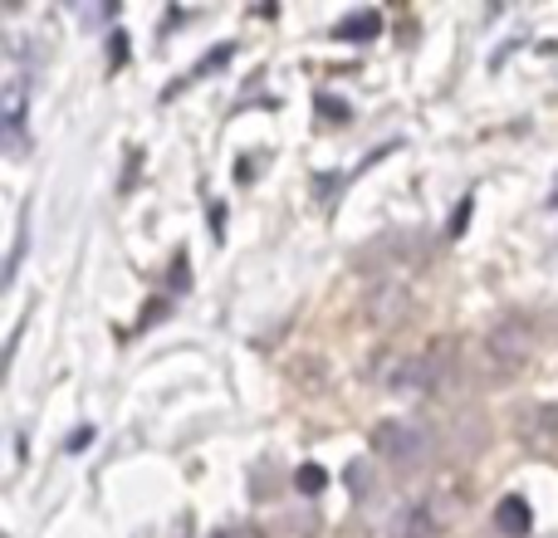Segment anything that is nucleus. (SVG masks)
<instances>
[{"instance_id":"nucleus-1","label":"nucleus","mask_w":558,"mask_h":538,"mask_svg":"<svg viewBox=\"0 0 558 538\" xmlns=\"http://www.w3.org/2000/svg\"><path fill=\"white\" fill-rule=\"evenodd\" d=\"M373 445H377V455H383V461L416 465V461H422V451H426V436L416 431V426H407V421H383L373 431Z\"/></svg>"},{"instance_id":"nucleus-2","label":"nucleus","mask_w":558,"mask_h":538,"mask_svg":"<svg viewBox=\"0 0 558 538\" xmlns=\"http://www.w3.org/2000/svg\"><path fill=\"white\" fill-rule=\"evenodd\" d=\"M495 524H500V534L524 538L534 529V514H530V504H524L520 494H510V500H500V510H495Z\"/></svg>"},{"instance_id":"nucleus-3","label":"nucleus","mask_w":558,"mask_h":538,"mask_svg":"<svg viewBox=\"0 0 558 538\" xmlns=\"http://www.w3.org/2000/svg\"><path fill=\"white\" fill-rule=\"evenodd\" d=\"M377 29H383V15L377 10H357V15H348L338 25V39H373Z\"/></svg>"},{"instance_id":"nucleus-4","label":"nucleus","mask_w":558,"mask_h":538,"mask_svg":"<svg viewBox=\"0 0 558 538\" xmlns=\"http://www.w3.org/2000/svg\"><path fill=\"white\" fill-rule=\"evenodd\" d=\"M5 123L10 133H20V123H25V78H10L5 88Z\"/></svg>"},{"instance_id":"nucleus-5","label":"nucleus","mask_w":558,"mask_h":538,"mask_svg":"<svg viewBox=\"0 0 558 538\" xmlns=\"http://www.w3.org/2000/svg\"><path fill=\"white\" fill-rule=\"evenodd\" d=\"M294 480H299V490H304V494H318V490H324V470H318V465H299Z\"/></svg>"},{"instance_id":"nucleus-6","label":"nucleus","mask_w":558,"mask_h":538,"mask_svg":"<svg viewBox=\"0 0 558 538\" xmlns=\"http://www.w3.org/2000/svg\"><path fill=\"white\" fill-rule=\"evenodd\" d=\"M216 538H260V534H255V529H251V524H231V529H221V534H216Z\"/></svg>"}]
</instances>
